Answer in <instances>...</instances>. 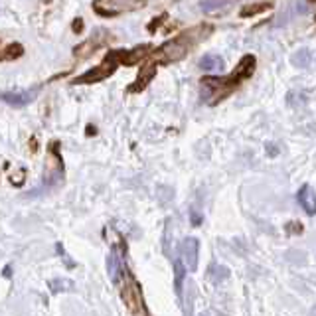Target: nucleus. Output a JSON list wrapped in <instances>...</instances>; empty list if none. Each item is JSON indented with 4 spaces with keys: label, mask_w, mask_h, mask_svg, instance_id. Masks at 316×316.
I'll return each instance as SVG.
<instances>
[{
    "label": "nucleus",
    "mask_w": 316,
    "mask_h": 316,
    "mask_svg": "<svg viewBox=\"0 0 316 316\" xmlns=\"http://www.w3.org/2000/svg\"><path fill=\"white\" fill-rule=\"evenodd\" d=\"M233 85H237L231 77H203L202 83H200V95H202L203 103H218L220 99H224L227 93L231 91Z\"/></svg>",
    "instance_id": "obj_1"
},
{
    "label": "nucleus",
    "mask_w": 316,
    "mask_h": 316,
    "mask_svg": "<svg viewBox=\"0 0 316 316\" xmlns=\"http://www.w3.org/2000/svg\"><path fill=\"white\" fill-rule=\"evenodd\" d=\"M146 4V0H95L93 10L101 16H119L125 12L138 10Z\"/></svg>",
    "instance_id": "obj_2"
},
{
    "label": "nucleus",
    "mask_w": 316,
    "mask_h": 316,
    "mask_svg": "<svg viewBox=\"0 0 316 316\" xmlns=\"http://www.w3.org/2000/svg\"><path fill=\"white\" fill-rule=\"evenodd\" d=\"M115 54H109V58L99 66V68L89 69L87 73H83L81 77L75 79V83H95V81H103L105 77H109L117 68V62H115Z\"/></svg>",
    "instance_id": "obj_3"
},
{
    "label": "nucleus",
    "mask_w": 316,
    "mask_h": 316,
    "mask_svg": "<svg viewBox=\"0 0 316 316\" xmlns=\"http://www.w3.org/2000/svg\"><path fill=\"white\" fill-rule=\"evenodd\" d=\"M123 298H125L127 306L131 308V312H135V314H144L146 312V308L142 306V293H140L138 285L129 277H127V283L123 287Z\"/></svg>",
    "instance_id": "obj_4"
},
{
    "label": "nucleus",
    "mask_w": 316,
    "mask_h": 316,
    "mask_svg": "<svg viewBox=\"0 0 316 316\" xmlns=\"http://www.w3.org/2000/svg\"><path fill=\"white\" fill-rule=\"evenodd\" d=\"M306 10H308V6H306L304 0H293L289 6H285V8L277 14V18L273 20V26H275V28H281V26H285V24L293 22L294 18L306 14Z\"/></svg>",
    "instance_id": "obj_5"
},
{
    "label": "nucleus",
    "mask_w": 316,
    "mask_h": 316,
    "mask_svg": "<svg viewBox=\"0 0 316 316\" xmlns=\"http://www.w3.org/2000/svg\"><path fill=\"white\" fill-rule=\"evenodd\" d=\"M198 251H200V241L196 237H184L180 241L182 261L190 271H196L198 267Z\"/></svg>",
    "instance_id": "obj_6"
},
{
    "label": "nucleus",
    "mask_w": 316,
    "mask_h": 316,
    "mask_svg": "<svg viewBox=\"0 0 316 316\" xmlns=\"http://www.w3.org/2000/svg\"><path fill=\"white\" fill-rule=\"evenodd\" d=\"M40 93V87H34V89H26V91H12V93H2L0 99L12 107H24L28 103H32L36 99V95Z\"/></svg>",
    "instance_id": "obj_7"
},
{
    "label": "nucleus",
    "mask_w": 316,
    "mask_h": 316,
    "mask_svg": "<svg viewBox=\"0 0 316 316\" xmlns=\"http://www.w3.org/2000/svg\"><path fill=\"white\" fill-rule=\"evenodd\" d=\"M186 51H188V45L184 44L182 40H168L166 44L160 47V58H162V62H178L182 60L184 56H186Z\"/></svg>",
    "instance_id": "obj_8"
},
{
    "label": "nucleus",
    "mask_w": 316,
    "mask_h": 316,
    "mask_svg": "<svg viewBox=\"0 0 316 316\" xmlns=\"http://www.w3.org/2000/svg\"><path fill=\"white\" fill-rule=\"evenodd\" d=\"M107 269H109V277L115 285H121L123 283V277H127V271H125V265H123V259L119 255V249L113 247L109 257H107Z\"/></svg>",
    "instance_id": "obj_9"
},
{
    "label": "nucleus",
    "mask_w": 316,
    "mask_h": 316,
    "mask_svg": "<svg viewBox=\"0 0 316 316\" xmlns=\"http://www.w3.org/2000/svg\"><path fill=\"white\" fill-rule=\"evenodd\" d=\"M298 203L308 216H316V192L310 186H302L298 192Z\"/></svg>",
    "instance_id": "obj_10"
},
{
    "label": "nucleus",
    "mask_w": 316,
    "mask_h": 316,
    "mask_svg": "<svg viewBox=\"0 0 316 316\" xmlns=\"http://www.w3.org/2000/svg\"><path fill=\"white\" fill-rule=\"evenodd\" d=\"M200 69L202 71H209V73H222L224 68H226V62L222 56L218 54H205L202 60H200Z\"/></svg>",
    "instance_id": "obj_11"
},
{
    "label": "nucleus",
    "mask_w": 316,
    "mask_h": 316,
    "mask_svg": "<svg viewBox=\"0 0 316 316\" xmlns=\"http://www.w3.org/2000/svg\"><path fill=\"white\" fill-rule=\"evenodd\" d=\"M253 68H255V58L253 56H245L241 62H239V66H237V69L229 75L235 83H239L243 77H247V75H251L253 73Z\"/></svg>",
    "instance_id": "obj_12"
},
{
    "label": "nucleus",
    "mask_w": 316,
    "mask_h": 316,
    "mask_svg": "<svg viewBox=\"0 0 316 316\" xmlns=\"http://www.w3.org/2000/svg\"><path fill=\"white\" fill-rule=\"evenodd\" d=\"M235 0H202V10L205 14H218V12H224L229 10L233 6Z\"/></svg>",
    "instance_id": "obj_13"
},
{
    "label": "nucleus",
    "mask_w": 316,
    "mask_h": 316,
    "mask_svg": "<svg viewBox=\"0 0 316 316\" xmlns=\"http://www.w3.org/2000/svg\"><path fill=\"white\" fill-rule=\"evenodd\" d=\"M227 277H229V269L224 267V265H212V267H209V271H207V279H209L214 285L224 283Z\"/></svg>",
    "instance_id": "obj_14"
},
{
    "label": "nucleus",
    "mask_w": 316,
    "mask_h": 316,
    "mask_svg": "<svg viewBox=\"0 0 316 316\" xmlns=\"http://www.w3.org/2000/svg\"><path fill=\"white\" fill-rule=\"evenodd\" d=\"M310 64H312V51L310 49L302 47V49H298V51L293 54V66H296V68H308Z\"/></svg>",
    "instance_id": "obj_15"
},
{
    "label": "nucleus",
    "mask_w": 316,
    "mask_h": 316,
    "mask_svg": "<svg viewBox=\"0 0 316 316\" xmlns=\"http://www.w3.org/2000/svg\"><path fill=\"white\" fill-rule=\"evenodd\" d=\"M174 269H176V293L178 296H182V289H184V279H186V269H184V261L178 259L176 263H174Z\"/></svg>",
    "instance_id": "obj_16"
},
{
    "label": "nucleus",
    "mask_w": 316,
    "mask_h": 316,
    "mask_svg": "<svg viewBox=\"0 0 316 316\" xmlns=\"http://www.w3.org/2000/svg\"><path fill=\"white\" fill-rule=\"evenodd\" d=\"M22 45L20 44H12L6 47V51L0 54V60H14V58H20L22 56Z\"/></svg>",
    "instance_id": "obj_17"
},
{
    "label": "nucleus",
    "mask_w": 316,
    "mask_h": 316,
    "mask_svg": "<svg viewBox=\"0 0 316 316\" xmlns=\"http://www.w3.org/2000/svg\"><path fill=\"white\" fill-rule=\"evenodd\" d=\"M154 71H156V68H154V66L148 69V73H146V69H142V71H140V75H138V83H136L135 87H133V91H138L140 87H144V85L148 83V79L154 75Z\"/></svg>",
    "instance_id": "obj_18"
},
{
    "label": "nucleus",
    "mask_w": 316,
    "mask_h": 316,
    "mask_svg": "<svg viewBox=\"0 0 316 316\" xmlns=\"http://www.w3.org/2000/svg\"><path fill=\"white\" fill-rule=\"evenodd\" d=\"M269 10V4H249L247 8L241 10V16H251V14H259V12H265Z\"/></svg>",
    "instance_id": "obj_19"
},
{
    "label": "nucleus",
    "mask_w": 316,
    "mask_h": 316,
    "mask_svg": "<svg viewBox=\"0 0 316 316\" xmlns=\"http://www.w3.org/2000/svg\"><path fill=\"white\" fill-rule=\"evenodd\" d=\"M190 222H192V226H200L202 224V214H200V209H192L190 212Z\"/></svg>",
    "instance_id": "obj_20"
},
{
    "label": "nucleus",
    "mask_w": 316,
    "mask_h": 316,
    "mask_svg": "<svg viewBox=\"0 0 316 316\" xmlns=\"http://www.w3.org/2000/svg\"><path fill=\"white\" fill-rule=\"evenodd\" d=\"M73 28H75V30H79V28H81V20H77V22L73 24Z\"/></svg>",
    "instance_id": "obj_21"
},
{
    "label": "nucleus",
    "mask_w": 316,
    "mask_h": 316,
    "mask_svg": "<svg viewBox=\"0 0 316 316\" xmlns=\"http://www.w3.org/2000/svg\"><path fill=\"white\" fill-rule=\"evenodd\" d=\"M312 314H316V308H314V310H312Z\"/></svg>",
    "instance_id": "obj_22"
}]
</instances>
